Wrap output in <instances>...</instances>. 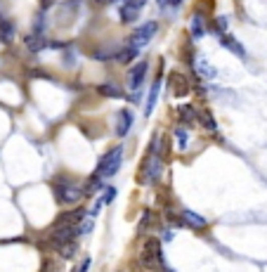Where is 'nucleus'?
I'll return each instance as SVG.
<instances>
[{
	"label": "nucleus",
	"instance_id": "obj_1",
	"mask_svg": "<svg viewBox=\"0 0 267 272\" xmlns=\"http://www.w3.org/2000/svg\"><path fill=\"white\" fill-rule=\"evenodd\" d=\"M85 194V189H80L76 182H71V180H55V199L64 206H73V203H78Z\"/></svg>",
	"mask_w": 267,
	"mask_h": 272
},
{
	"label": "nucleus",
	"instance_id": "obj_2",
	"mask_svg": "<svg viewBox=\"0 0 267 272\" xmlns=\"http://www.w3.org/2000/svg\"><path fill=\"white\" fill-rule=\"evenodd\" d=\"M121 159H123V147H114L109 149L107 154L100 159V163H97V175L100 178H114L118 173V168H121Z\"/></svg>",
	"mask_w": 267,
	"mask_h": 272
},
{
	"label": "nucleus",
	"instance_id": "obj_3",
	"mask_svg": "<svg viewBox=\"0 0 267 272\" xmlns=\"http://www.w3.org/2000/svg\"><path fill=\"white\" fill-rule=\"evenodd\" d=\"M78 234V225H55L50 232H47L45 239L52 244V246H62V244H69V241H76Z\"/></svg>",
	"mask_w": 267,
	"mask_h": 272
},
{
	"label": "nucleus",
	"instance_id": "obj_4",
	"mask_svg": "<svg viewBox=\"0 0 267 272\" xmlns=\"http://www.w3.org/2000/svg\"><path fill=\"white\" fill-rule=\"evenodd\" d=\"M142 265L144 267H163V253H161V246H158V239H147L144 246H142Z\"/></svg>",
	"mask_w": 267,
	"mask_h": 272
},
{
	"label": "nucleus",
	"instance_id": "obj_5",
	"mask_svg": "<svg viewBox=\"0 0 267 272\" xmlns=\"http://www.w3.org/2000/svg\"><path fill=\"white\" fill-rule=\"evenodd\" d=\"M156 29H158V24L156 22H147V24H142L137 31H133V36H130V45L133 47H144L147 43H149L151 38H154V33H156Z\"/></svg>",
	"mask_w": 267,
	"mask_h": 272
},
{
	"label": "nucleus",
	"instance_id": "obj_6",
	"mask_svg": "<svg viewBox=\"0 0 267 272\" xmlns=\"http://www.w3.org/2000/svg\"><path fill=\"white\" fill-rule=\"evenodd\" d=\"M158 175H161V159H158V154L149 152V159L144 161V168H142V185H149V182L158 180Z\"/></svg>",
	"mask_w": 267,
	"mask_h": 272
},
{
	"label": "nucleus",
	"instance_id": "obj_7",
	"mask_svg": "<svg viewBox=\"0 0 267 272\" xmlns=\"http://www.w3.org/2000/svg\"><path fill=\"white\" fill-rule=\"evenodd\" d=\"M147 69H149L147 62H137L133 69L128 71V88L130 90H140V86L144 83V76H147Z\"/></svg>",
	"mask_w": 267,
	"mask_h": 272
},
{
	"label": "nucleus",
	"instance_id": "obj_8",
	"mask_svg": "<svg viewBox=\"0 0 267 272\" xmlns=\"http://www.w3.org/2000/svg\"><path fill=\"white\" fill-rule=\"evenodd\" d=\"M133 128V111L130 109H121L116 114V135L118 138H126Z\"/></svg>",
	"mask_w": 267,
	"mask_h": 272
},
{
	"label": "nucleus",
	"instance_id": "obj_9",
	"mask_svg": "<svg viewBox=\"0 0 267 272\" xmlns=\"http://www.w3.org/2000/svg\"><path fill=\"white\" fill-rule=\"evenodd\" d=\"M85 218H87L85 209H76V211H69V213H62V216L57 218L55 225H80Z\"/></svg>",
	"mask_w": 267,
	"mask_h": 272
},
{
	"label": "nucleus",
	"instance_id": "obj_10",
	"mask_svg": "<svg viewBox=\"0 0 267 272\" xmlns=\"http://www.w3.org/2000/svg\"><path fill=\"white\" fill-rule=\"evenodd\" d=\"M177 118H180L182 125H194L199 121V114L192 104H180L177 107Z\"/></svg>",
	"mask_w": 267,
	"mask_h": 272
},
{
	"label": "nucleus",
	"instance_id": "obj_11",
	"mask_svg": "<svg viewBox=\"0 0 267 272\" xmlns=\"http://www.w3.org/2000/svg\"><path fill=\"white\" fill-rule=\"evenodd\" d=\"M168 83H170V88H173V93L177 95V97H182V95L189 93V81L185 76H180V74H170Z\"/></svg>",
	"mask_w": 267,
	"mask_h": 272
},
{
	"label": "nucleus",
	"instance_id": "obj_12",
	"mask_svg": "<svg viewBox=\"0 0 267 272\" xmlns=\"http://www.w3.org/2000/svg\"><path fill=\"white\" fill-rule=\"evenodd\" d=\"M180 218H182V223H185V225L194 227V230H204V227L208 225V223H206L204 218L199 216V213H194V211H182Z\"/></svg>",
	"mask_w": 267,
	"mask_h": 272
},
{
	"label": "nucleus",
	"instance_id": "obj_13",
	"mask_svg": "<svg viewBox=\"0 0 267 272\" xmlns=\"http://www.w3.org/2000/svg\"><path fill=\"white\" fill-rule=\"evenodd\" d=\"M12 38H15V24L3 17V19H0V40H3V43H10Z\"/></svg>",
	"mask_w": 267,
	"mask_h": 272
},
{
	"label": "nucleus",
	"instance_id": "obj_14",
	"mask_svg": "<svg viewBox=\"0 0 267 272\" xmlns=\"http://www.w3.org/2000/svg\"><path fill=\"white\" fill-rule=\"evenodd\" d=\"M204 33H206V24H204V17L199 15H194L192 17V38L194 40H199V38H204Z\"/></svg>",
	"mask_w": 267,
	"mask_h": 272
},
{
	"label": "nucleus",
	"instance_id": "obj_15",
	"mask_svg": "<svg viewBox=\"0 0 267 272\" xmlns=\"http://www.w3.org/2000/svg\"><path fill=\"white\" fill-rule=\"evenodd\" d=\"M57 251H59V256H62L64 260H73V258H76V253H78V244H76V241H69V244L57 246Z\"/></svg>",
	"mask_w": 267,
	"mask_h": 272
},
{
	"label": "nucleus",
	"instance_id": "obj_16",
	"mask_svg": "<svg viewBox=\"0 0 267 272\" xmlns=\"http://www.w3.org/2000/svg\"><path fill=\"white\" fill-rule=\"evenodd\" d=\"M137 52H140L137 47L128 45V47H123V50H121V52L116 54V59H118V62H121V64H128V62H133L135 57H137Z\"/></svg>",
	"mask_w": 267,
	"mask_h": 272
},
{
	"label": "nucleus",
	"instance_id": "obj_17",
	"mask_svg": "<svg viewBox=\"0 0 267 272\" xmlns=\"http://www.w3.org/2000/svg\"><path fill=\"white\" fill-rule=\"evenodd\" d=\"M158 90H161V81H156L154 83V88H151V93H149V97H147V116H149L151 111H154V107H156V100H158Z\"/></svg>",
	"mask_w": 267,
	"mask_h": 272
},
{
	"label": "nucleus",
	"instance_id": "obj_18",
	"mask_svg": "<svg viewBox=\"0 0 267 272\" xmlns=\"http://www.w3.org/2000/svg\"><path fill=\"white\" fill-rule=\"evenodd\" d=\"M100 95H104V97H116V100H121V97H123V90H121L118 86H109V83H107V86H100Z\"/></svg>",
	"mask_w": 267,
	"mask_h": 272
},
{
	"label": "nucleus",
	"instance_id": "obj_19",
	"mask_svg": "<svg viewBox=\"0 0 267 272\" xmlns=\"http://www.w3.org/2000/svg\"><path fill=\"white\" fill-rule=\"evenodd\" d=\"M222 45L225 47H229V50H232V52L234 54H239V57H244V47H241V43H236L234 38H229V36H222Z\"/></svg>",
	"mask_w": 267,
	"mask_h": 272
},
{
	"label": "nucleus",
	"instance_id": "obj_20",
	"mask_svg": "<svg viewBox=\"0 0 267 272\" xmlns=\"http://www.w3.org/2000/svg\"><path fill=\"white\" fill-rule=\"evenodd\" d=\"M26 45H29V50H31V52H38L40 47L45 45V40H43V33H33V36H29Z\"/></svg>",
	"mask_w": 267,
	"mask_h": 272
},
{
	"label": "nucleus",
	"instance_id": "obj_21",
	"mask_svg": "<svg viewBox=\"0 0 267 272\" xmlns=\"http://www.w3.org/2000/svg\"><path fill=\"white\" fill-rule=\"evenodd\" d=\"M137 15H140V12H137L135 8H128V5H123V8H121V22H123V24L135 22V19H137Z\"/></svg>",
	"mask_w": 267,
	"mask_h": 272
},
{
	"label": "nucleus",
	"instance_id": "obj_22",
	"mask_svg": "<svg viewBox=\"0 0 267 272\" xmlns=\"http://www.w3.org/2000/svg\"><path fill=\"white\" fill-rule=\"evenodd\" d=\"M102 178H100V175H97V173H93V175H90V178H87V185H85V192L87 194H90V192H95V189H102Z\"/></svg>",
	"mask_w": 267,
	"mask_h": 272
},
{
	"label": "nucleus",
	"instance_id": "obj_23",
	"mask_svg": "<svg viewBox=\"0 0 267 272\" xmlns=\"http://www.w3.org/2000/svg\"><path fill=\"white\" fill-rule=\"evenodd\" d=\"M199 121L204 123L206 130H215L218 125H215V118H213V114H208V111H204V114H199Z\"/></svg>",
	"mask_w": 267,
	"mask_h": 272
},
{
	"label": "nucleus",
	"instance_id": "obj_24",
	"mask_svg": "<svg viewBox=\"0 0 267 272\" xmlns=\"http://www.w3.org/2000/svg\"><path fill=\"white\" fill-rule=\"evenodd\" d=\"M175 138H177V142H180V145H177V147L180 149H187L189 145V138H187V130H185V128H177V130H175Z\"/></svg>",
	"mask_w": 267,
	"mask_h": 272
},
{
	"label": "nucleus",
	"instance_id": "obj_25",
	"mask_svg": "<svg viewBox=\"0 0 267 272\" xmlns=\"http://www.w3.org/2000/svg\"><path fill=\"white\" fill-rule=\"evenodd\" d=\"M215 29H218V33H220V36H225V33H227V29H229L227 17H218V19H215Z\"/></svg>",
	"mask_w": 267,
	"mask_h": 272
},
{
	"label": "nucleus",
	"instance_id": "obj_26",
	"mask_svg": "<svg viewBox=\"0 0 267 272\" xmlns=\"http://www.w3.org/2000/svg\"><path fill=\"white\" fill-rule=\"evenodd\" d=\"M93 225H95V218H85V220H83V223L78 225V234L90 232V230H93Z\"/></svg>",
	"mask_w": 267,
	"mask_h": 272
},
{
	"label": "nucleus",
	"instance_id": "obj_27",
	"mask_svg": "<svg viewBox=\"0 0 267 272\" xmlns=\"http://www.w3.org/2000/svg\"><path fill=\"white\" fill-rule=\"evenodd\" d=\"M199 71H201L204 76H208V78H213V76H215V69H213L211 64H206V62H201V64H199Z\"/></svg>",
	"mask_w": 267,
	"mask_h": 272
},
{
	"label": "nucleus",
	"instance_id": "obj_28",
	"mask_svg": "<svg viewBox=\"0 0 267 272\" xmlns=\"http://www.w3.org/2000/svg\"><path fill=\"white\" fill-rule=\"evenodd\" d=\"M158 5L163 10H170V8H180L182 0H158Z\"/></svg>",
	"mask_w": 267,
	"mask_h": 272
},
{
	"label": "nucleus",
	"instance_id": "obj_29",
	"mask_svg": "<svg viewBox=\"0 0 267 272\" xmlns=\"http://www.w3.org/2000/svg\"><path fill=\"white\" fill-rule=\"evenodd\" d=\"M116 199V189L114 187H107V192H104V196H102V203H111Z\"/></svg>",
	"mask_w": 267,
	"mask_h": 272
},
{
	"label": "nucleus",
	"instance_id": "obj_30",
	"mask_svg": "<svg viewBox=\"0 0 267 272\" xmlns=\"http://www.w3.org/2000/svg\"><path fill=\"white\" fill-rule=\"evenodd\" d=\"M144 3H147V0H126L128 8H135V10H140L142 5H144Z\"/></svg>",
	"mask_w": 267,
	"mask_h": 272
},
{
	"label": "nucleus",
	"instance_id": "obj_31",
	"mask_svg": "<svg viewBox=\"0 0 267 272\" xmlns=\"http://www.w3.org/2000/svg\"><path fill=\"white\" fill-rule=\"evenodd\" d=\"M87 267H90V258H83V263L78 265V270H73V272H87Z\"/></svg>",
	"mask_w": 267,
	"mask_h": 272
},
{
	"label": "nucleus",
	"instance_id": "obj_32",
	"mask_svg": "<svg viewBox=\"0 0 267 272\" xmlns=\"http://www.w3.org/2000/svg\"><path fill=\"white\" fill-rule=\"evenodd\" d=\"M175 234H173V230H168V232H163V241H170Z\"/></svg>",
	"mask_w": 267,
	"mask_h": 272
},
{
	"label": "nucleus",
	"instance_id": "obj_33",
	"mask_svg": "<svg viewBox=\"0 0 267 272\" xmlns=\"http://www.w3.org/2000/svg\"><path fill=\"white\" fill-rule=\"evenodd\" d=\"M97 5H107V3H111V0H95Z\"/></svg>",
	"mask_w": 267,
	"mask_h": 272
}]
</instances>
